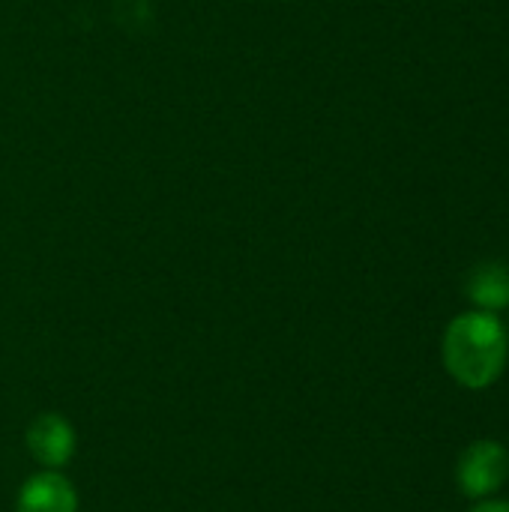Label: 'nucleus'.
I'll return each instance as SVG.
<instances>
[{
    "instance_id": "20e7f679",
    "label": "nucleus",
    "mask_w": 509,
    "mask_h": 512,
    "mask_svg": "<svg viewBox=\"0 0 509 512\" xmlns=\"http://www.w3.org/2000/svg\"><path fill=\"white\" fill-rule=\"evenodd\" d=\"M15 512H78V492L60 471H42L21 486Z\"/></svg>"
},
{
    "instance_id": "7ed1b4c3",
    "label": "nucleus",
    "mask_w": 509,
    "mask_h": 512,
    "mask_svg": "<svg viewBox=\"0 0 509 512\" xmlns=\"http://www.w3.org/2000/svg\"><path fill=\"white\" fill-rule=\"evenodd\" d=\"M24 444L45 471H57L75 456V429L60 414H39L27 426Z\"/></svg>"
},
{
    "instance_id": "f257e3e1",
    "label": "nucleus",
    "mask_w": 509,
    "mask_h": 512,
    "mask_svg": "<svg viewBox=\"0 0 509 512\" xmlns=\"http://www.w3.org/2000/svg\"><path fill=\"white\" fill-rule=\"evenodd\" d=\"M441 354L453 381L468 390H486L507 369V327L495 312H465L450 321Z\"/></svg>"
},
{
    "instance_id": "39448f33",
    "label": "nucleus",
    "mask_w": 509,
    "mask_h": 512,
    "mask_svg": "<svg viewBox=\"0 0 509 512\" xmlns=\"http://www.w3.org/2000/svg\"><path fill=\"white\" fill-rule=\"evenodd\" d=\"M468 300L480 312H501L509 306V267L504 264H480L468 273L465 282Z\"/></svg>"
},
{
    "instance_id": "f03ea898",
    "label": "nucleus",
    "mask_w": 509,
    "mask_h": 512,
    "mask_svg": "<svg viewBox=\"0 0 509 512\" xmlns=\"http://www.w3.org/2000/svg\"><path fill=\"white\" fill-rule=\"evenodd\" d=\"M509 477V453L498 441H474L462 450L456 465V483L465 498L483 501L501 492Z\"/></svg>"
},
{
    "instance_id": "423d86ee",
    "label": "nucleus",
    "mask_w": 509,
    "mask_h": 512,
    "mask_svg": "<svg viewBox=\"0 0 509 512\" xmlns=\"http://www.w3.org/2000/svg\"><path fill=\"white\" fill-rule=\"evenodd\" d=\"M471 512H509V501H483Z\"/></svg>"
}]
</instances>
